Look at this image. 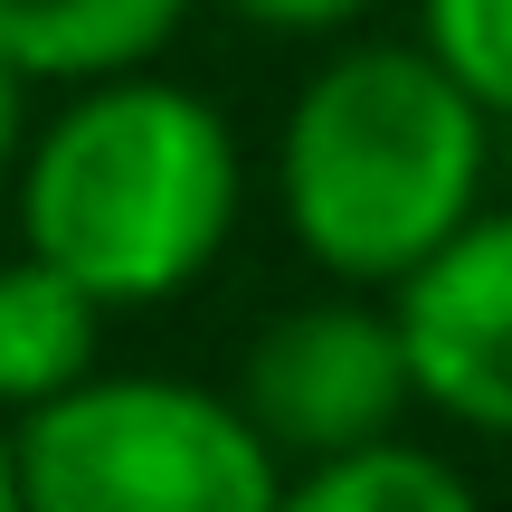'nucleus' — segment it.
<instances>
[{
	"instance_id": "6e6552de",
	"label": "nucleus",
	"mask_w": 512,
	"mask_h": 512,
	"mask_svg": "<svg viewBox=\"0 0 512 512\" xmlns=\"http://www.w3.org/2000/svg\"><path fill=\"white\" fill-rule=\"evenodd\" d=\"M275 512H484V503L446 456L380 437V446H351V456H313V475L285 484Z\"/></svg>"
},
{
	"instance_id": "1a4fd4ad",
	"label": "nucleus",
	"mask_w": 512,
	"mask_h": 512,
	"mask_svg": "<svg viewBox=\"0 0 512 512\" xmlns=\"http://www.w3.org/2000/svg\"><path fill=\"white\" fill-rule=\"evenodd\" d=\"M418 38L512 124V0H418Z\"/></svg>"
},
{
	"instance_id": "7ed1b4c3",
	"label": "nucleus",
	"mask_w": 512,
	"mask_h": 512,
	"mask_svg": "<svg viewBox=\"0 0 512 512\" xmlns=\"http://www.w3.org/2000/svg\"><path fill=\"white\" fill-rule=\"evenodd\" d=\"M29 512H275L285 446L200 380H76L19 427Z\"/></svg>"
},
{
	"instance_id": "0eeeda50",
	"label": "nucleus",
	"mask_w": 512,
	"mask_h": 512,
	"mask_svg": "<svg viewBox=\"0 0 512 512\" xmlns=\"http://www.w3.org/2000/svg\"><path fill=\"white\" fill-rule=\"evenodd\" d=\"M190 0H0V57L38 86H95L133 76L181 38Z\"/></svg>"
},
{
	"instance_id": "9b49d317",
	"label": "nucleus",
	"mask_w": 512,
	"mask_h": 512,
	"mask_svg": "<svg viewBox=\"0 0 512 512\" xmlns=\"http://www.w3.org/2000/svg\"><path fill=\"white\" fill-rule=\"evenodd\" d=\"M29 86H38V76L0 57V171H10V162H19V143H29Z\"/></svg>"
},
{
	"instance_id": "423d86ee",
	"label": "nucleus",
	"mask_w": 512,
	"mask_h": 512,
	"mask_svg": "<svg viewBox=\"0 0 512 512\" xmlns=\"http://www.w3.org/2000/svg\"><path fill=\"white\" fill-rule=\"evenodd\" d=\"M95 332H105V294L76 285L57 256L19 247L0 266V408H48L76 380H95Z\"/></svg>"
},
{
	"instance_id": "20e7f679",
	"label": "nucleus",
	"mask_w": 512,
	"mask_h": 512,
	"mask_svg": "<svg viewBox=\"0 0 512 512\" xmlns=\"http://www.w3.org/2000/svg\"><path fill=\"white\" fill-rule=\"evenodd\" d=\"M285 456H351V446L399 437V408L418 399V361H408L399 304H294L256 332L247 389Z\"/></svg>"
},
{
	"instance_id": "f257e3e1",
	"label": "nucleus",
	"mask_w": 512,
	"mask_h": 512,
	"mask_svg": "<svg viewBox=\"0 0 512 512\" xmlns=\"http://www.w3.org/2000/svg\"><path fill=\"white\" fill-rule=\"evenodd\" d=\"M494 171V105L437 48H342L285 114L294 247L342 285H408Z\"/></svg>"
},
{
	"instance_id": "f8f14e48",
	"label": "nucleus",
	"mask_w": 512,
	"mask_h": 512,
	"mask_svg": "<svg viewBox=\"0 0 512 512\" xmlns=\"http://www.w3.org/2000/svg\"><path fill=\"white\" fill-rule=\"evenodd\" d=\"M0 512H29V465H19V437H0Z\"/></svg>"
},
{
	"instance_id": "f03ea898",
	"label": "nucleus",
	"mask_w": 512,
	"mask_h": 512,
	"mask_svg": "<svg viewBox=\"0 0 512 512\" xmlns=\"http://www.w3.org/2000/svg\"><path fill=\"white\" fill-rule=\"evenodd\" d=\"M238 228V133L171 76H95L19 162V247L105 304H171Z\"/></svg>"
},
{
	"instance_id": "39448f33",
	"label": "nucleus",
	"mask_w": 512,
	"mask_h": 512,
	"mask_svg": "<svg viewBox=\"0 0 512 512\" xmlns=\"http://www.w3.org/2000/svg\"><path fill=\"white\" fill-rule=\"evenodd\" d=\"M399 294L418 399L475 437H512V209H475Z\"/></svg>"
},
{
	"instance_id": "9d476101",
	"label": "nucleus",
	"mask_w": 512,
	"mask_h": 512,
	"mask_svg": "<svg viewBox=\"0 0 512 512\" xmlns=\"http://www.w3.org/2000/svg\"><path fill=\"white\" fill-rule=\"evenodd\" d=\"M238 19H256V29H285V38H304V29H342V19H361L370 0H228Z\"/></svg>"
}]
</instances>
